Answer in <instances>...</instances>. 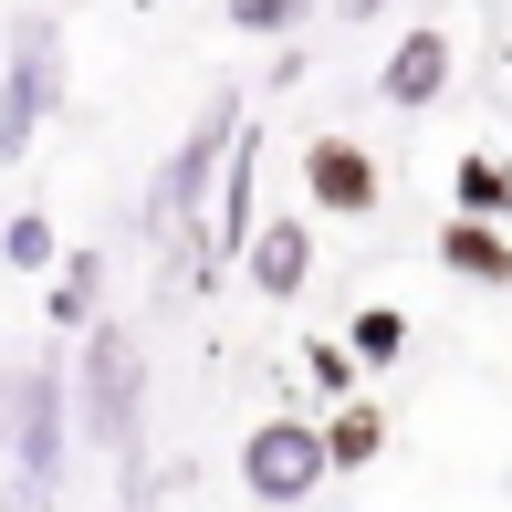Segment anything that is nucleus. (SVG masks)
Masks as SVG:
<instances>
[{
    "label": "nucleus",
    "instance_id": "obj_7",
    "mask_svg": "<svg viewBox=\"0 0 512 512\" xmlns=\"http://www.w3.org/2000/svg\"><path fill=\"white\" fill-rule=\"evenodd\" d=\"M241 283L262 293V304H293V293L314 283V230H304V220H251V241H241Z\"/></svg>",
    "mask_w": 512,
    "mask_h": 512
},
{
    "label": "nucleus",
    "instance_id": "obj_9",
    "mask_svg": "<svg viewBox=\"0 0 512 512\" xmlns=\"http://www.w3.org/2000/svg\"><path fill=\"white\" fill-rule=\"evenodd\" d=\"M377 95L387 105H439V95H450V32H408L398 53H387Z\"/></svg>",
    "mask_w": 512,
    "mask_h": 512
},
{
    "label": "nucleus",
    "instance_id": "obj_15",
    "mask_svg": "<svg viewBox=\"0 0 512 512\" xmlns=\"http://www.w3.org/2000/svg\"><path fill=\"white\" fill-rule=\"evenodd\" d=\"M304 377L324 387V398H356L366 366H356V345H324V335H314V345H304Z\"/></svg>",
    "mask_w": 512,
    "mask_h": 512
},
{
    "label": "nucleus",
    "instance_id": "obj_3",
    "mask_svg": "<svg viewBox=\"0 0 512 512\" xmlns=\"http://www.w3.org/2000/svg\"><path fill=\"white\" fill-rule=\"evenodd\" d=\"M324 481H335V450H324V429L314 418H262V429L241 439V492L251 502H314Z\"/></svg>",
    "mask_w": 512,
    "mask_h": 512
},
{
    "label": "nucleus",
    "instance_id": "obj_6",
    "mask_svg": "<svg viewBox=\"0 0 512 512\" xmlns=\"http://www.w3.org/2000/svg\"><path fill=\"white\" fill-rule=\"evenodd\" d=\"M304 189L314 209H335V220H377V199H387V178H377V157L356 147V136H304Z\"/></svg>",
    "mask_w": 512,
    "mask_h": 512
},
{
    "label": "nucleus",
    "instance_id": "obj_11",
    "mask_svg": "<svg viewBox=\"0 0 512 512\" xmlns=\"http://www.w3.org/2000/svg\"><path fill=\"white\" fill-rule=\"evenodd\" d=\"M95 293H105V262H95V251H63V262H53V324H63V335L95 324Z\"/></svg>",
    "mask_w": 512,
    "mask_h": 512
},
{
    "label": "nucleus",
    "instance_id": "obj_16",
    "mask_svg": "<svg viewBox=\"0 0 512 512\" xmlns=\"http://www.w3.org/2000/svg\"><path fill=\"white\" fill-rule=\"evenodd\" d=\"M230 21H241V32H293L304 0H230Z\"/></svg>",
    "mask_w": 512,
    "mask_h": 512
},
{
    "label": "nucleus",
    "instance_id": "obj_1",
    "mask_svg": "<svg viewBox=\"0 0 512 512\" xmlns=\"http://www.w3.org/2000/svg\"><path fill=\"white\" fill-rule=\"evenodd\" d=\"M74 418L115 460H136V439H147V356H136V335L105 324V314L74 335Z\"/></svg>",
    "mask_w": 512,
    "mask_h": 512
},
{
    "label": "nucleus",
    "instance_id": "obj_5",
    "mask_svg": "<svg viewBox=\"0 0 512 512\" xmlns=\"http://www.w3.org/2000/svg\"><path fill=\"white\" fill-rule=\"evenodd\" d=\"M230 136H241V95H209V115L178 136V157L157 168V189H147V220H157V230H168V220H189V209L209 199V178L230 168Z\"/></svg>",
    "mask_w": 512,
    "mask_h": 512
},
{
    "label": "nucleus",
    "instance_id": "obj_13",
    "mask_svg": "<svg viewBox=\"0 0 512 512\" xmlns=\"http://www.w3.org/2000/svg\"><path fill=\"white\" fill-rule=\"evenodd\" d=\"M345 345H356V366H398L408 356V314L398 304H366L356 324H345Z\"/></svg>",
    "mask_w": 512,
    "mask_h": 512
},
{
    "label": "nucleus",
    "instance_id": "obj_2",
    "mask_svg": "<svg viewBox=\"0 0 512 512\" xmlns=\"http://www.w3.org/2000/svg\"><path fill=\"white\" fill-rule=\"evenodd\" d=\"M63 105V21L53 11H21L11 21V74H0V157H21Z\"/></svg>",
    "mask_w": 512,
    "mask_h": 512
},
{
    "label": "nucleus",
    "instance_id": "obj_10",
    "mask_svg": "<svg viewBox=\"0 0 512 512\" xmlns=\"http://www.w3.org/2000/svg\"><path fill=\"white\" fill-rule=\"evenodd\" d=\"M324 450H335V471H366V460L387 450V408H377V398H335V418H324Z\"/></svg>",
    "mask_w": 512,
    "mask_h": 512
},
{
    "label": "nucleus",
    "instance_id": "obj_14",
    "mask_svg": "<svg viewBox=\"0 0 512 512\" xmlns=\"http://www.w3.org/2000/svg\"><path fill=\"white\" fill-rule=\"evenodd\" d=\"M0 262H11V272H53V262H63V241H53V220H42V209H21V220L0 230Z\"/></svg>",
    "mask_w": 512,
    "mask_h": 512
},
{
    "label": "nucleus",
    "instance_id": "obj_12",
    "mask_svg": "<svg viewBox=\"0 0 512 512\" xmlns=\"http://www.w3.org/2000/svg\"><path fill=\"white\" fill-rule=\"evenodd\" d=\"M450 199H460V209H481V220H512V168H502L492 147H471V157L450 168Z\"/></svg>",
    "mask_w": 512,
    "mask_h": 512
},
{
    "label": "nucleus",
    "instance_id": "obj_4",
    "mask_svg": "<svg viewBox=\"0 0 512 512\" xmlns=\"http://www.w3.org/2000/svg\"><path fill=\"white\" fill-rule=\"evenodd\" d=\"M63 450H74V377L42 356V366H21V377H11V460H21L32 492H53Z\"/></svg>",
    "mask_w": 512,
    "mask_h": 512
},
{
    "label": "nucleus",
    "instance_id": "obj_8",
    "mask_svg": "<svg viewBox=\"0 0 512 512\" xmlns=\"http://www.w3.org/2000/svg\"><path fill=\"white\" fill-rule=\"evenodd\" d=\"M439 272H460V283H481V293H512V241H502V220L450 209V220H439Z\"/></svg>",
    "mask_w": 512,
    "mask_h": 512
}]
</instances>
